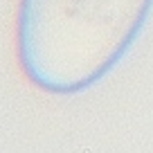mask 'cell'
I'll list each match as a JSON object with an SVG mask.
<instances>
[{
  "instance_id": "1",
  "label": "cell",
  "mask_w": 153,
  "mask_h": 153,
  "mask_svg": "<svg viewBox=\"0 0 153 153\" xmlns=\"http://www.w3.org/2000/svg\"><path fill=\"white\" fill-rule=\"evenodd\" d=\"M153 0H20L18 56L27 79L52 95L101 81L135 43Z\"/></svg>"
}]
</instances>
